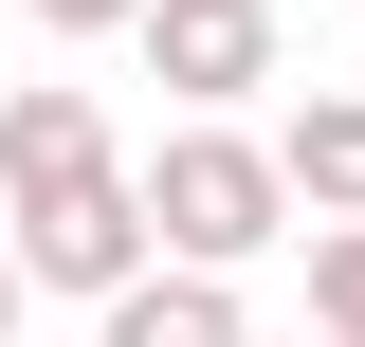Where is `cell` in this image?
<instances>
[{
  "mask_svg": "<svg viewBox=\"0 0 365 347\" xmlns=\"http://www.w3.org/2000/svg\"><path fill=\"white\" fill-rule=\"evenodd\" d=\"M19 274H37V293H91V311H128L146 274H165V238H146V183H91V201L19 219Z\"/></svg>",
  "mask_w": 365,
  "mask_h": 347,
  "instance_id": "3957f363",
  "label": "cell"
},
{
  "mask_svg": "<svg viewBox=\"0 0 365 347\" xmlns=\"http://www.w3.org/2000/svg\"><path fill=\"white\" fill-rule=\"evenodd\" d=\"M91 183H128V165H110V110H91L73 74H19V91H0V201L55 219V201H91Z\"/></svg>",
  "mask_w": 365,
  "mask_h": 347,
  "instance_id": "7a4b0ae2",
  "label": "cell"
},
{
  "mask_svg": "<svg viewBox=\"0 0 365 347\" xmlns=\"http://www.w3.org/2000/svg\"><path fill=\"white\" fill-rule=\"evenodd\" d=\"M274 55H292V37H274V0H165V19H146V74H165L201 129H220L237 91H274Z\"/></svg>",
  "mask_w": 365,
  "mask_h": 347,
  "instance_id": "277c9868",
  "label": "cell"
},
{
  "mask_svg": "<svg viewBox=\"0 0 365 347\" xmlns=\"http://www.w3.org/2000/svg\"><path fill=\"white\" fill-rule=\"evenodd\" d=\"M128 183H146V238H165V274H220V293L274 256V238H292V165H274L256 129H165Z\"/></svg>",
  "mask_w": 365,
  "mask_h": 347,
  "instance_id": "6da1fadb",
  "label": "cell"
},
{
  "mask_svg": "<svg viewBox=\"0 0 365 347\" xmlns=\"http://www.w3.org/2000/svg\"><path fill=\"white\" fill-rule=\"evenodd\" d=\"M110 347H237V293L220 274H146V293L110 311Z\"/></svg>",
  "mask_w": 365,
  "mask_h": 347,
  "instance_id": "8992f818",
  "label": "cell"
},
{
  "mask_svg": "<svg viewBox=\"0 0 365 347\" xmlns=\"http://www.w3.org/2000/svg\"><path fill=\"white\" fill-rule=\"evenodd\" d=\"M19 293H37V274H19V256H0V329H19Z\"/></svg>",
  "mask_w": 365,
  "mask_h": 347,
  "instance_id": "9c48e42d",
  "label": "cell"
},
{
  "mask_svg": "<svg viewBox=\"0 0 365 347\" xmlns=\"http://www.w3.org/2000/svg\"><path fill=\"white\" fill-rule=\"evenodd\" d=\"M274 165H292V201H311L329 238H365V91H311V110L274 129Z\"/></svg>",
  "mask_w": 365,
  "mask_h": 347,
  "instance_id": "5b68a950",
  "label": "cell"
},
{
  "mask_svg": "<svg viewBox=\"0 0 365 347\" xmlns=\"http://www.w3.org/2000/svg\"><path fill=\"white\" fill-rule=\"evenodd\" d=\"M311 329L365 347V238H311Z\"/></svg>",
  "mask_w": 365,
  "mask_h": 347,
  "instance_id": "52a82bcc",
  "label": "cell"
},
{
  "mask_svg": "<svg viewBox=\"0 0 365 347\" xmlns=\"http://www.w3.org/2000/svg\"><path fill=\"white\" fill-rule=\"evenodd\" d=\"M19 19H37V37H146L165 0H19Z\"/></svg>",
  "mask_w": 365,
  "mask_h": 347,
  "instance_id": "ba28073f",
  "label": "cell"
}]
</instances>
